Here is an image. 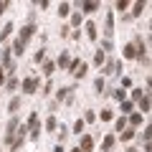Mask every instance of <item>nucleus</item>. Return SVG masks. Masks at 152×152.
<instances>
[{
    "label": "nucleus",
    "mask_w": 152,
    "mask_h": 152,
    "mask_svg": "<svg viewBox=\"0 0 152 152\" xmlns=\"http://www.w3.org/2000/svg\"><path fill=\"white\" fill-rule=\"evenodd\" d=\"M36 23H28V26H23L20 28V36H18V41H20V43H28V41H31L33 36H36Z\"/></svg>",
    "instance_id": "nucleus-1"
},
{
    "label": "nucleus",
    "mask_w": 152,
    "mask_h": 152,
    "mask_svg": "<svg viewBox=\"0 0 152 152\" xmlns=\"http://www.w3.org/2000/svg\"><path fill=\"white\" fill-rule=\"evenodd\" d=\"M23 91L26 94H36L38 91V79L36 76H28L26 81H23Z\"/></svg>",
    "instance_id": "nucleus-2"
},
{
    "label": "nucleus",
    "mask_w": 152,
    "mask_h": 152,
    "mask_svg": "<svg viewBox=\"0 0 152 152\" xmlns=\"http://www.w3.org/2000/svg\"><path fill=\"white\" fill-rule=\"evenodd\" d=\"M112 33H114V15L107 13V20H104V36H107V41L112 38Z\"/></svg>",
    "instance_id": "nucleus-3"
},
{
    "label": "nucleus",
    "mask_w": 152,
    "mask_h": 152,
    "mask_svg": "<svg viewBox=\"0 0 152 152\" xmlns=\"http://www.w3.org/2000/svg\"><path fill=\"white\" fill-rule=\"evenodd\" d=\"M79 150H81V152H91V150H94V140H91L89 134H84L81 142H79Z\"/></svg>",
    "instance_id": "nucleus-4"
},
{
    "label": "nucleus",
    "mask_w": 152,
    "mask_h": 152,
    "mask_svg": "<svg viewBox=\"0 0 152 152\" xmlns=\"http://www.w3.org/2000/svg\"><path fill=\"white\" fill-rule=\"evenodd\" d=\"M84 28H86V38H89V41H96V36H99V33H96V26H94L91 20H86V23H84Z\"/></svg>",
    "instance_id": "nucleus-5"
},
{
    "label": "nucleus",
    "mask_w": 152,
    "mask_h": 152,
    "mask_svg": "<svg viewBox=\"0 0 152 152\" xmlns=\"http://www.w3.org/2000/svg\"><path fill=\"white\" fill-rule=\"evenodd\" d=\"M99 8H102V5H99V3H94V0H86V3H81V10H84V13H96Z\"/></svg>",
    "instance_id": "nucleus-6"
},
{
    "label": "nucleus",
    "mask_w": 152,
    "mask_h": 152,
    "mask_svg": "<svg viewBox=\"0 0 152 152\" xmlns=\"http://www.w3.org/2000/svg\"><path fill=\"white\" fill-rule=\"evenodd\" d=\"M18 109H20V99H18V96H13V99H10V104H8V112H10L13 117H15V112H18Z\"/></svg>",
    "instance_id": "nucleus-7"
},
{
    "label": "nucleus",
    "mask_w": 152,
    "mask_h": 152,
    "mask_svg": "<svg viewBox=\"0 0 152 152\" xmlns=\"http://www.w3.org/2000/svg\"><path fill=\"white\" fill-rule=\"evenodd\" d=\"M56 66H61V69H69V53H66V51H61V56H58V61H56Z\"/></svg>",
    "instance_id": "nucleus-8"
},
{
    "label": "nucleus",
    "mask_w": 152,
    "mask_h": 152,
    "mask_svg": "<svg viewBox=\"0 0 152 152\" xmlns=\"http://www.w3.org/2000/svg\"><path fill=\"white\" fill-rule=\"evenodd\" d=\"M129 124H132V129H134V127H140V124H142V114H140V112L129 114Z\"/></svg>",
    "instance_id": "nucleus-9"
},
{
    "label": "nucleus",
    "mask_w": 152,
    "mask_h": 152,
    "mask_svg": "<svg viewBox=\"0 0 152 152\" xmlns=\"http://www.w3.org/2000/svg\"><path fill=\"white\" fill-rule=\"evenodd\" d=\"M140 109H142V114L150 112V94H145V96L140 99Z\"/></svg>",
    "instance_id": "nucleus-10"
},
{
    "label": "nucleus",
    "mask_w": 152,
    "mask_h": 152,
    "mask_svg": "<svg viewBox=\"0 0 152 152\" xmlns=\"http://www.w3.org/2000/svg\"><path fill=\"white\" fill-rule=\"evenodd\" d=\"M53 71H56V64H53V61H43V74H46V76H53Z\"/></svg>",
    "instance_id": "nucleus-11"
},
{
    "label": "nucleus",
    "mask_w": 152,
    "mask_h": 152,
    "mask_svg": "<svg viewBox=\"0 0 152 152\" xmlns=\"http://www.w3.org/2000/svg\"><path fill=\"white\" fill-rule=\"evenodd\" d=\"M112 147H114V137H112V134H107V137H104V142H102V150H104V152H109Z\"/></svg>",
    "instance_id": "nucleus-12"
},
{
    "label": "nucleus",
    "mask_w": 152,
    "mask_h": 152,
    "mask_svg": "<svg viewBox=\"0 0 152 152\" xmlns=\"http://www.w3.org/2000/svg\"><path fill=\"white\" fill-rule=\"evenodd\" d=\"M122 53H124V58H137V53H134V46H132V43H127Z\"/></svg>",
    "instance_id": "nucleus-13"
},
{
    "label": "nucleus",
    "mask_w": 152,
    "mask_h": 152,
    "mask_svg": "<svg viewBox=\"0 0 152 152\" xmlns=\"http://www.w3.org/2000/svg\"><path fill=\"white\" fill-rule=\"evenodd\" d=\"M46 129H48V132H56V129H58V122H56V117H48V119H46Z\"/></svg>",
    "instance_id": "nucleus-14"
},
{
    "label": "nucleus",
    "mask_w": 152,
    "mask_h": 152,
    "mask_svg": "<svg viewBox=\"0 0 152 152\" xmlns=\"http://www.w3.org/2000/svg\"><path fill=\"white\" fill-rule=\"evenodd\" d=\"M69 91H74V89H69V86L58 89V94H56V99H58V102H64V99H69Z\"/></svg>",
    "instance_id": "nucleus-15"
},
{
    "label": "nucleus",
    "mask_w": 152,
    "mask_h": 152,
    "mask_svg": "<svg viewBox=\"0 0 152 152\" xmlns=\"http://www.w3.org/2000/svg\"><path fill=\"white\" fill-rule=\"evenodd\" d=\"M104 61H107V56H104V51H96V53H94V66H102Z\"/></svg>",
    "instance_id": "nucleus-16"
},
{
    "label": "nucleus",
    "mask_w": 152,
    "mask_h": 152,
    "mask_svg": "<svg viewBox=\"0 0 152 152\" xmlns=\"http://www.w3.org/2000/svg\"><path fill=\"white\" fill-rule=\"evenodd\" d=\"M36 124H38V114H36V112H31V117H28V124H26V129H33Z\"/></svg>",
    "instance_id": "nucleus-17"
},
{
    "label": "nucleus",
    "mask_w": 152,
    "mask_h": 152,
    "mask_svg": "<svg viewBox=\"0 0 152 152\" xmlns=\"http://www.w3.org/2000/svg\"><path fill=\"white\" fill-rule=\"evenodd\" d=\"M132 137H134V129H132V127H127V129H122V142H129Z\"/></svg>",
    "instance_id": "nucleus-18"
},
{
    "label": "nucleus",
    "mask_w": 152,
    "mask_h": 152,
    "mask_svg": "<svg viewBox=\"0 0 152 152\" xmlns=\"http://www.w3.org/2000/svg\"><path fill=\"white\" fill-rule=\"evenodd\" d=\"M69 13H71V5H69V3H61V5H58V15H61V18H66Z\"/></svg>",
    "instance_id": "nucleus-19"
},
{
    "label": "nucleus",
    "mask_w": 152,
    "mask_h": 152,
    "mask_svg": "<svg viewBox=\"0 0 152 152\" xmlns=\"http://www.w3.org/2000/svg\"><path fill=\"white\" fill-rule=\"evenodd\" d=\"M117 69V61H104V74H114Z\"/></svg>",
    "instance_id": "nucleus-20"
},
{
    "label": "nucleus",
    "mask_w": 152,
    "mask_h": 152,
    "mask_svg": "<svg viewBox=\"0 0 152 152\" xmlns=\"http://www.w3.org/2000/svg\"><path fill=\"white\" fill-rule=\"evenodd\" d=\"M10 33H13V23H8V26L3 28V31H0V41H5V38L10 36Z\"/></svg>",
    "instance_id": "nucleus-21"
},
{
    "label": "nucleus",
    "mask_w": 152,
    "mask_h": 152,
    "mask_svg": "<svg viewBox=\"0 0 152 152\" xmlns=\"http://www.w3.org/2000/svg\"><path fill=\"white\" fill-rule=\"evenodd\" d=\"M147 8V3H134V10H132V15H142V10Z\"/></svg>",
    "instance_id": "nucleus-22"
},
{
    "label": "nucleus",
    "mask_w": 152,
    "mask_h": 152,
    "mask_svg": "<svg viewBox=\"0 0 152 152\" xmlns=\"http://www.w3.org/2000/svg\"><path fill=\"white\" fill-rule=\"evenodd\" d=\"M5 89H8V91H15V89H18V79H8V81H5Z\"/></svg>",
    "instance_id": "nucleus-23"
},
{
    "label": "nucleus",
    "mask_w": 152,
    "mask_h": 152,
    "mask_svg": "<svg viewBox=\"0 0 152 152\" xmlns=\"http://www.w3.org/2000/svg\"><path fill=\"white\" fill-rule=\"evenodd\" d=\"M132 109H134V104H132V102H127V99H124V102H122V112H124V114H129Z\"/></svg>",
    "instance_id": "nucleus-24"
},
{
    "label": "nucleus",
    "mask_w": 152,
    "mask_h": 152,
    "mask_svg": "<svg viewBox=\"0 0 152 152\" xmlns=\"http://www.w3.org/2000/svg\"><path fill=\"white\" fill-rule=\"evenodd\" d=\"M71 26H81V13H74V15H71Z\"/></svg>",
    "instance_id": "nucleus-25"
},
{
    "label": "nucleus",
    "mask_w": 152,
    "mask_h": 152,
    "mask_svg": "<svg viewBox=\"0 0 152 152\" xmlns=\"http://www.w3.org/2000/svg\"><path fill=\"white\" fill-rule=\"evenodd\" d=\"M74 132H76V134H81V132H84V119H76V124H74Z\"/></svg>",
    "instance_id": "nucleus-26"
},
{
    "label": "nucleus",
    "mask_w": 152,
    "mask_h": 152,
    "mask_svg": "<svg viewBox=\"0 0 152 152\" xmlns=\"http://www.w3.org/2000/svg\"><path fill=\"white\" fill-rule=\"evenodd\" d=\"M94 86H96V91H99V94L104 91V76H99L96 81H94Z\"/></svg>",
    "instance_id": "nucleus-27"
},
{
    "label": "nucleus",
    "mask_w": 152,
    "mask_h": 152,
    "mask_svg": "<svg viewBox=\"0 0 152 152\" xmlns=\"http://www.w3.org/2000/svg\"><path fill=\"white\" fill-rule=\"evenodd\" d=\"M122 129H127V119H124V117L117 119V132H122Z\"/></svg>",
    "instance_id": "nucleus-28"
},
{
    "label": "nucleus",
    "mask_w": 152,
    "mask_h": 152,
    "mask_svg": "<svg viewBox=\"0 0 152 152\" xmlns=\"http://www.w3.org/2000/svg\"><path fill=\"white\" fill-rule=\"evenodd\" d=\"M38 137H41V124H36L31 129V140H38Z\"/></svg>",
    "instance_id": "nucleus-29"
},
{
    "label": "nucleus",
    "mask_w": 152,
    "mask_h": 152,
    "mask_svg": "<svg viewBox=\"0 0 152 152\" xmlns=\"http://www.w3.org/2000/svg\"><path fill=\"white\" fill-rule=\"evenodd\" d=\"M145 94H147V91H142V89H134V91H132V99H137V102H140Z\"/></svg>",
    "instance_id": "nucleus-30"
},
{
    "label": "nucleus",
    "mask_w": 152,
    "mask_h": 152,
    "mask_svg": "<svg viewBox=\"0 0 152 152\" xmlns=\"http://www.w3.org/2000/svg\"><path fill=\"white\" fill-rule=\"evenodd\" d=\"M94 119H96V114H94V112H86V114H84V124H86V122H94Z\"/></svg>",
    "instance_id": "nucleus-31"
},
{
    "label": "nucleus",
    "mask_w": 152,
    "mask_h": 152,
    "mask_svg": "<svg viewBox=\"0 0 152 152\" xmlns=\"http://www.w3.org/2000/svg\"><path fill=\"white\" fill-rule=\"evenodd\" d=\"M102 119H104V122L112 119V109H102Z\"/></svg>",
    "instance_id": "nucleus-32"
},
{
    "label": "nucleus",
    "mask_w": 152,
    "mask_h": 152,
    "mask_svg": "<svg viewBox=\"0 0 152 152\" xmlns=\"http://www.w3.org/2000/svg\"><path fill=\"white\" fill-rule=\"evenodd\" d=\"M84 74H86V64H81V66H79V69H76V79H79V76H84Z\"/></svg>",
    "instance_id": "nucleus-33"
},
{
    "label": "nucleus",
    "mask_w": 152,
    "mask_h": 152,
    "mask_svg": "<svg viewBox=\"0 0 152 152\" xmlns=\"http://www.w3.org/2000/svg\"><path fill=\"white\" fill-rule=\"evenodd\" d=\"M124 96H127V91H122V89L114 91V99H119V102H124Z\"/></svg>",
    "instance_id": "nucleus-34"
},
{
    "label": "nucleus",
    "mask_w": 152,
    "mask_h": 152,
    "mask_svg": "<svg viewBox=\"0 0 152 152\" xmlns=\"http://www.w3.org/2000/svg\"><path fill=\"white\" fill-rule=\"evenodd\" d=\"M127 5H129L127 0H117V10H127Z\"/></svg>",
    "instance_id": "nucleus-35"
},
{
    "label": "nucleus",
    "mask_w": 152,
    "mask_h": 152,
    "mask_svg": "<svg viewBox=\"0 0 152 152\" xmlns=\"http://www.w3.org/2000/svg\"><path fill=\"white\" fill-rule=\"evenodd\" d=\"M150 134H152V129H150V127H145V132H142V137H145V142H150Z\"/></svg>",
    "instance_id": "nucleus-36"
},
{
    "label": "nucleus",
    "mask_w": 152,
    "mask_h": 152,
    "mask_svg": "<svg viewBox=\"0 0 152 152\" xmlns=\"http://www.w3.org/2000/svg\"><path fill=\"white\" fill-rule=\"evenodd\" d=\"M8 5H10L8 0H0V13H5V10H8Z\"/></svg>",
    "instance_id": "nucleus-37"
},
{
    "label": "nucleus",
    "mask_w": 152,
    "mask_h": 152,
    "mask_svg": "<svg viewBox=\"0 0 152 152\" xmlns=\"http://www.w3.org/2000/svg\"><path fill=\"white\" fill-rule=\"evenodd\" d=\"M36 61H38V64H41V61H46V53H43V51H38V53H36Z\"/></svg>",
    "instance_id": "nucleus-38"
},
{
    "label": "nucleus",
    "mask_w": 152,
    "mask_h": 152,
    "mask_svg": "<svg viewBox=\"0 0 152 152\" xmlns=\"http://www.w3.org/2000/svg\"><path fill=\"white\" fill-rule=\"evenodd\" d=\"M102 48H104V51H112V41H104V43H102ZM102 48H99V51H102Z\"/></svg>",
    "instance_id": "nucleus-39"
},
{
    "label": "nucleus",
    "mask_w": 152,
    "mask_h": 152,
    "mask_svg": "<svg viewBox=\"0 0 152 152\" xmlns=\"http://www.w3.org/2000/svg\"><path fill=\"white\" fill-rule=\"evenodd\" d=\"M66 134H69V129H66V127H64V124H61V129H58V137H61V140H64V137H66Z\"/></svg>",
    "instance_id": "nucleus-40"
},
{
    "label": "nucleus",
    "mask_w": 152,
    "mask_h": 152,
    "mask_svg": "<svg viewBox=\"0 0 152 152\" xmlns=\"http://www.w3.org/2000/svg\"><path fill=\"white\" fill-rule=\"evenodd\" d=\"M5 84V74H3V66H0V86Z\"/></svg>",
    "instance_id": "nucleus-41"
},
{
    "label": "nucleus",
    "mask_w": 152,
    "mask_h": 152,
    "mask_svg": "<svg viewBox=\"0 0 152 152\" xmlns=\"http://www.w3.org/2000/svg\"><path fill=\"white\" fill-rule=\"evenodd\" d=\"M71 152H81V150H79V147H74V150H71Z\"/></svg>",
    "instance_id": "nucleus-42"
}]
</instances>
